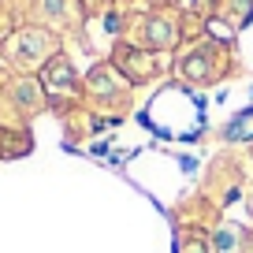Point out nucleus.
<instances>
[{
    "label": "nucleus",
    "mask_w": 253,
    "mask_h": 253,
    "mask_svg": "<svg viewBox=\"0 0 253 253\" xmlns=\"http://www.w3.org/2000/svg\"><path fill=\"white\" fill-rule=\"evenodd\" d=\"M0 52H4V60H8L19 75H34V71H45V63L63 52V41H60V34L48 30V26L23 23L0 41Z\"/></svg>",
    "instance_id": "obj_1"
},
{
    "label": "nucleus",
    "mask_w": 253,
    "mask_h": 253,
    "mask_svg": "<svg viewBox=\"0 0 253 253\" xmlns=\"http://www.w3.org/2000/svg\"><path fill=\"white\" fill-rule=\"evenodd\" d=\"M126 26H134V45L149 48V52H175L186 38L190 15L179 8H149L145 15H130Z\"/></svg>",
    "instance_id": "obj_2"
},
{
    "label": "nucleus",
    "mask_w": 253,
    "mask_h": 253,
    "mask_svg": "<svg viewBox=\"0 0 253 253\" xmlns=\"http://www.w3.org/2000/svg\"><path fill=\"white\" fill-rule=\"evenodd\" d=\"M227 56H231L227 41H198V45H190L186 52L179 56L175 71H179V79H186V82L209 86V82H216V79L227 75Z\"/></svg>",
    "instance_id": "obj_3"
},
{
    "label": "nucleus",
    "mask_w": 253,
    "mask_h": 253,
    "mask_svg": "<svg viewBox=\"0 0 253 253\" xmlns=\"http://www.w3.org/2000/svg\"><path fill=\"white\" fill-rule=\"evenodd\" d=\"M112 67L126 82H149L160 71V52H149V48L134 45V41H119L116 52H112Z\"/></svg>",
    "instance_id": "obj_4"
},
{
    "label": "nucleus",
    "mask_w": 253,
    "mask_h": 253,
    "mask_svg": "<svg viewBox=\"0 0 253 253\" xmlns=\"http://www.w3.org/2000/svg\"><path fill=\"white\" fill-rule=\"evenodd\" d=\"M41 86H45V93L52 97H67L79 89V75H75V63L67 60V56H56V60L45 63V71H41Z\"/></svg>",
    "instance_id": "obj_5"
},
{
    "label": "nucleus",
    "mask_w": 253,
    "mask_h": 253,
    "mask_svg": "<svg viewBox=\"0 0 253 253\" xmlns=\"http://www.w3.org/2000/svg\"><path fill=\"white\" fill-rule=\"evenodd\" d=\"M71 11H82L79 0H34L30 4V19L38 26H48V30L71 23Z\"/></svg>",
    "instance_id": "obj_6"
},
{
    "label": "nucleus",
    "mask_w": 253,
    "mask_h": 253,
    "mask_svg": "<svg viewBox=\"0 0 253 253\" xmlns=\"http://www.w3.org/2000/svg\"><path fill=\"white\" fill-rule=\"evenodd\" d=\"M227 8V0H194V15L198 19H212Z\"/></svg>",
    "instance_id": "obj_7"
},
{
    "label": "nucleus",
    "mask_w": 253,
    "mask_h": 253,
    "mask_svg": "<svg viewBox=\"0 0 253 253\" xmlns=\"http://www.w3.org/2000/svg\"><path fill=\"white\" fill-rule=\"evenodd\" d=\"M145 8H175V0H142Z\"/></svg>",
    "instance_id": "obj_8"
}]
</instances>
